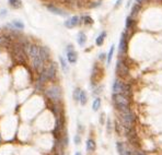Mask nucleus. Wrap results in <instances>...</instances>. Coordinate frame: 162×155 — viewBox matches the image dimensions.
I'll list each match as a JSON object with an SVG mask.
<instances>
[{
	"instance_id": "1",
	"label": "nucleus",
	"mask_w": 162,
	"mask_h": 155,
	"mask_svg": "<svg viewBox=\"0 0 162 155\" xmlns=\"http://www.w3.org/2000/svg\"><path fill=\"white\" fill-rule=\"evenodd\" d=\"M113 101H114L116 107H117V109L121 111V113L130 111L129 109V99H128V96H126V95L122 94V93L113 94Z\"/></svg>"
},
{
	"instance_id": "2",
	"label": "nucleus",
	"mask_w": 162,
	"mask_h": 155,
	"mask_svg": "<svg viewBox=\"0 0 162 155\" xmlns=\"http://www.w3.org/2000/svg\"><path fill=\"white\" fill-rule=\"evenodd\" d=\"M45 95L48 99H51L54 103H58L61 99V90L59 86H52L49 89L45 90Z\"/></svg>"
},
{
	"instance_id": "3",
	"label": "nucleus",
	"mask_w": 162,
	"mask_h": 155,
	"mask_svg": "<svg viewBox=\"0 0 162 155\" xmlns=\"http://www.w3.org/2000/svg\"><path fill=\"white\" fill-rule=\"evenodd\" d=\"M121 117H122V122H123V126L126 128L127 130L133 129V125L135 122V116L130 111H123L121 113Z\"/></svg>"
},
{
	"instance_id": "4",
	"label": "nucleus",
	"mask_w": 162,
	"mask_h": 155,
	"mask_svg": "<svg viewBox=\"0 0 162 155\" xmlns=\"http://www.w3.org/2000/svg\"><path fill=\"white\" fill-rule=\"evenodd\" d=\"M116 72L121 76H125L128 74V67L122 58H119L117 60V63H116Z\"/></svg>"
},
{
	"instance_id": "5",
	"label": "nucleus",
	"mask_w": 162,
	"mask_h": 155,
	"mask_svg": "<svg viewBox=\"0 0 162 155\" xmlns=\"http://www.w3.org/2000/svg\"><path fill=\"white\" fill-rule=\"evenodd\" d=\"M80 23H81V21H80V18L79 16H71V18H69L68 20H66L64 22V25L66 26L67 29H73V27H76L77 25H79Z\"/></svg>"
},
{
	"instance_id": "6",
	"label": "nucleus",
	"mask_w": 162,
	"mask_h": 155,
	"mask_svg": "<svg viewBox=\"0 0 162 155\" xmlns=\"http://www.w3.org/2000/svg\"><path fill=\"white\" fill-rule=\"evenodd\" d=\"M127 51V39H126V34L123 33L121 37V41H119V46H118V53L121 56L126 54Z\"/></svg>"
},
{
	"instance_id": "7",
	"label": "nucleus",
	"mask_w": 162,
	"mask_h": 155,
	"mask_svg": "<svg viewBox=\"0 0 162 155\" xmlns=\"http://www.w3.org/2000/svg\"><path fill=\"white\" fill-rule=\"evenodd\" d=\"M116 148H117L118 154L119 155H133V151H130L124 143L117 142L116 143Z\"/></svg>"
},
{
	"instance_id": "8",
	"label": "nucleus",
	"mask_w": 162,
	"mask_h": 155,
	"mask_svg": "<svg viewBox=\"0 0 162 155\" xmlns=\"http://www.w3.org/2000/svg\"><path fill=\"white\" fill-rule=\"evenodd\" d=\"M124 84L122 81H119L118 79H116L113 83V93L114 94H118V93L123 92V89H124Z\"/></svg>"
},
{
	"instance_id": "9",
	"label": "nucleus",
	"mask_w": 162,
	"mask_h": 155,
	"mask_svg": "<svg viewBox=\"0 0 162 155\" xmlns=\"http://www.w3.org/2000/svg\"><path fill=\"white\" fill-rule=\"evenodd\" d=\"M46 8H47V10L49 11V12L54 13V14H56V16H67V12H65L64 10L59 9V8H57V7H55V6H47Z\"/></svg>"
},
{
	"instance_id": "10",
	"label": "nucleus",
	"mask_w": 162,
	"mask_h": 155,
	"mask_svg": "<svg viewBox=\"0 0 162 155\" xmlns=\"http://www.w3.org/2000/svg\"><path fill=\"white\" fill-rule=\"evenodd\" d=\"M28 54H29L30 58L36 57L40 55V46H36V45H30L29 48H28Z\"/></svg>"
},
{
	"instance_id": "11",
	"label": "nucleus",
	"mask_w": 162,
	"mask_h": 155,
	"mask_svg": "<svg viewBox=\"0 0 162 155\" xmlns=\"http://www.w3.org/2000/svg\"><path fill=\"white\" fill-rule=\"evenodd\" d=\"M67 60L69 63H76L78 60V55L75 51V49H71V50L67 51Z\"/></svg>"
},
{
	"instance_id": "12",
	"label": "nucleus",
	"mask_w": 162,
	"mask_h": 155,
	"mask_svg": "<svg viewBox=\"0 0 162 155\" xmlns=\"http://www.w3.org/2000/svg\"><path fill=\"white\" fill-rule=\"evenodd\" d=\"M40 57L44 62L49 60V50L47 47H40Z\"/></svg>"
},
{
	"instance_id": "13",
	"label": "nucleus",
	"mask_w": 162,
	"mask_h": 155,
	"mask_svg": "<svg viewBox=\"0 0 162 155\" xmlns=\"http://www.w3.org/2000/svg\"><path fill=\"white\" fill-rule=\"evenodd\" d=\"M9 26H11L12 29L14 30H18V31H22L23 29H24V23L21 21V20H13L12 22L10 23Z\"/></svg>"
},
{
	"instance_id": "14",
	"label": "nucleus",
	"mask_w": 162,
	"mask_h": 155,
	"mask_svg": "<svg viewBox=\"0 0 162 155\" xmlns=\"http://www.w3.org/2000/svg\"><path fill=\"white\" fill-rule=\"evenodd\" d=\"M8 4L12 9H20L22 7V0H8Z\"/></svg>"
},
{
	"instance_id": "15",
	"label": "nucleus",
	"mask_w": 162,
	"mask_h": 155,
	"mask_svg": "<svg viewBox=\"0 0 162 155\" xmlns=\"http://www.w3.org/2000/svg\"><path fill=\"white\" fill-rule=\"evenodd\" d=\"M96 142H94V140L92 139H88L87 141V151L88 152H94L96 151Z\"/></svg>"
},
{
	"instance_id": "16",
	"label": "nucleus",
	"mask_w": 162,
	"mask_h": 155,
	"mask_svg": "<svg viewBox=\"0 0 162 155\" xmlns=\"http://www.w3.org/2000/svg\"><path fill=\"white\" fill-rule=\"evenodd\" d=\"M77 42H78V44H79L80 46H84V44H86V42H87V36L83 32H79L78 37H77Z\"/></svg>"
},
{
	"instance_id": "17",
	"label": "nucleus",
	"mask_w": 162,
	"mask_h": 155,
	"mask_svg": "<svg viewBox=\"0 0 162 155\" xmlns=\"http://www.w3.org/2000/svg\"><path fill=\"white\" fill-rule=\"evenodd\" d=\"M79 102H80V104H81V105H86L87 102H88V96H87V93H86V91H83V90H81V91H80Z\"/></svg>"
},
{
	"instance_id": "18",
	"label": "nucleus",
	"mask_w": 162,
	"mask_h": 155,
	"mask_svg": "<svg viewBox=\"0 0 162 155\" xmlns=\"http://www.w3.org/2000/svg\"><path fill=\"white\" fill-rule=\"evenodd\" d=\"M105 36H106V32H102L101 34H100V35L98 36V37H96V44L98 45V46H102V44L104 43Z\"/></svg>"
},
{
	"instance_id": "19",
	"label": "nucleus",
	"mask_w": 162,
	"mask_h": 155,
	"mask_svg": "<svg viewBox=\"0 0 162 155\" xmlns=\"http://www.w3.org/2000/svg\"><path fill=\"white\" fill-rule=\"evenodd\" d=\"M101 107V98L100 97H96L94 101H93V104H92V109L93 111H98L99 108Z\"/></svg>"
},
{
	"instance_id": "20",
	"label": "nucleus",
	"mask_w": 162,
	"mask_h": 155,
	"mask_svg": "<svg viewBox=\"0 0 162 155\" xmlns=\"http://www.w3.org/2000/svg\"><path fill=\"white\" fill-rule=\"evenodd\" d=\"M59 62H60V66L61 68H63V71H64L65 73H67V71H68V65H67L66 59L60 56V57H59Z\"/></svg>"
},
{
	"instance_id": "21",
	"label": "nucleus",
	"mask_w": 162,
	"mask_h": 155,
	"mask_svg": "<svg viewBox=\"0 0 162 155\" xmlns=\"http://www.w3.org/2000/svg\"><path fill=\"white\" fill-rule=\"evenodd\" d=\"M114 45H112L111 48H110V51H108V57H106V62H108V65H110L111 63V60H112V58H113V55H114Z\"/></svg>"
},
{
	"instance_id": "22",
	"label": "nucleus",
	"mask_w": 162,
	"mask_h": 155,
	"mask_svg": "<svg viewBox=\"0 0 162 155\" xmlns=\"http://www.w3.org/2000/svg\"><path fill=\"white\" fill-rule=\"evenodd\" d=\"M80 21L82 23H84V24H92L93 23V20L91 16H83V18H80Z\"/></svg>"
},
{
	"instance_id": "23",
	"label": "nucleus",
	"mask_w": 162,
	"mask_h": 155,
	"mask_svg": "<svg viewBox=\"0 0 162 155\" xmlns=\"http://www.w3.org/2000/svg\"><path fill=\"white\" fill-rule=\"evenodd\" d=\"M133 25H134V19H133V16H129L127 19H126V29L130 30L133 27Z\"/></svg>"
},
{
	"instance_id": "24",
	"label": "nucleus",
	"mask_w": 162,
	"mask_h": 155,
	"mask_svg": "<svg viewBox=\"0 0 162 155\" xmlns=\"http://www.w3.org/2000/svg\"><path fill=\"white\" fill-rule=\"evenodd\" d=\"M139 9H140V4L136 3V4H135V6L133 7V9H131V13H130V16H136L137 13H138V11H139Z\"/></svg>"
},
{
	"instance_id": "25",
	"label": "nucleus",
	"mask_w": 162,
	"mask_h": 155,
	"mask_svg": "<svg viewBox=\"0 0 162 155\" xmlns=\"http://www.w3.org/2000/svg\"><path fill=\"white\" fill-rule=\"evenodd\" d=\"M80 89H76L75 90V92H73V98H75V101L79 102V95H80Z\"/></svg>"
},
{
	"instance_id": "26",
	"label": "nucleus",
	"mask_w": 162,
	"mask_h": 155,
	"mask_svg": "<svg viewBox=\"0 0 162 155\" xmlns=\"http://www.w3.org/2000/svg\"><path fill=\"white\" fill-rule=\"evenodd\" d=\"M73 140H75V144H76V145H79L80 143H81V136H80L79 134H76Z\"/></svg>"
},
{
	"instance_id": "27",
	"label": "nucleus",
	"mask_w": 162,
	"mask_h": 155,
	"mask_svg": "<svg viewBox=\"0 0 162 155\" xmlns=\"http://www.w3.org/2000/svg\"><path fill=\"white\" fill-rule=\"evenodd\" d=\"M8 14V11H7L6 9H2V10H0V16L1 18H4V16Z\"/></svg>"
},
{
	"instance_id": "28",
	"label": "nucleus",
	"mask_w": 162,
	"mask_h": 155,
	"mask_svg": "<svg viewBox=\"0 0 162 155\" xmlns=\"http://www.w3.org/2000/svg\"><path fill=\"white\" fill-rule=\"evenodd\" d=\"M133 155H146L143 151H140V150H136V151H133Z\"/></svg>"
},
{
	"instance_id": "29",
	"label": "nucleus",
	"mask_w": 162,
	"mask_h": 155,
	"mask_svg": "<svg viewBox=\"0 0 162 155\" xmlns=\"http://www.w3.org/2000/svg\"><path fill=\"white\" fill-rule=\"evenodd\" d=\"M105 58H106V55L103 54V53H102V54H100V56H99V59H100V60H104Z\"/></svg>"
},
{
	"instance_id": "30",
	"label": "nucleus",
	"mask_w": 162,
	"mask_h": 155,
	"mask_svg": "<svg viewBox=\"0 0 162 155\" xmlns=\"http://www.w3.org/2000/svg\"><path fill=\"white\" fill-rule=\"evenodd\" d=\"M146 1V0H136V2L138 3V4H141V3H143Z\"/></svg>"
},
{
	"instance_id": "31",
	"label": "nucleus",
	"mask_w": 162,
	"mask_h": 155,
	"mask_svg": "<svg viewBox=\"0 0 162 155\" xmlns=\"http://www.w3.org/2000/svg\"><path fill=\"white\" fill-rule=\"evenodd\" d=\"M122 3V0H117V2H116V4H115V8H117L119 4Z\"/></svg>"
},
{
	"instance_id": "32",
	"label": "nucleus",
	"mask_w": 162,
	"mask_h": 155,
	"mask_svg": "<svg viewBox=\"0 0 162 155\" xmlns=\"http://www.w3.org/2000/svg\"><path fill=\"white\" fill-rule=\"evenodd\" d=\"M75 155H82V154H81L80 152H76V154H75Z\"/></svg>"
}]
</instances>
